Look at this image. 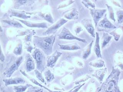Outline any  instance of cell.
Here are the masks:
<instances>
[{
    "mask_svg": "<svg viewBox=\"0 0 123 92\" xmlns=\"http://www.w3.org/2000/svg\"><path fill=\"white\" fill-rule=\"evenodd\" d=\"M82 2L87 8L89 9L90 7L92 9H95V4L90 0H82Z\"/></svg>",
    "mask_w": 123,
    "mask_h": 92,
    "instance_id": "28",
    "label": "cell"
},
{
    "mask_svg": "<svg viewBox=\"0 0 123 92\" xmlns=\"http://www.w3.org/2000/svg\"><path fill=\"white\" fill-rule=\"evenodd\" d=\"M25 67L27 71L28 72L32 71L35 69V64L32 58L29 55H28L26 58Z\"/></svg>",
    "mask_w": 123,
    "mask_h": 92,
    "instance_id": "18",
    "label": "cell"
},
{
    "mask_svg": "<svg viewBox=\"0 0 123 92\" xmlns=\"http://www.w3.org/2000/svg\"><path fill=\"white\" fill-rule=\"evenodd\" d=\"M81 22L92 36L93 38H95L96 34H95V30L92 24V19L90 18L84 19L82 20Z\"/></svg>",
    "mask_w": 123,
    "mask_h": 92,
    "instance_id": "10",
    "label": "cell"
},
{
    "mask_svg": "<svg viewBox=\"0 0 123 92\" xmlns=\"http://www.w3.org/2000/svg\"><path fill=\"white\" fill-rule=\"evenodd\" d=\"M75 1H73V0H68L67 2H65V3H63V4H62L61 6H59V7L58 8H62L64 7L70 5L71 4H72L74 3Z\"/></svg>",
    "mask_w": 123,
    "mask_h": 92,
    "instance_id": "32",
    "label": "cell"
},
{
    "mask_svg": "<svg viewBox=\"0 0 123 92\" xmlns=\"http://www.w3.org/2000/svg\"><path fill=\"white\" fill-rule=\"evenodd\" d=\"M22 45L19 44L18 46L16 47L13 51V53L17 55H20L22 53Z\"/></svg>",
    "mask_w": 123,
    "mask_h": 92,
    "instance_id": "29",
    "label": "cell"
},
{
    "mask_svg": "<svg viewBox=\"0 0 123 92\" xmlns=\"http://www.w3.org/2000/svg\"><path fill=\"white\" fill-rule=\"evenodd\" d=\"M117 27L113 25L112 23L108 19L107 17V14H106L104 16L103 19L99 21L97 24V30L98 31H108L109 30L111 29H116Z\"/></svg>",
    "mask_w": 123,
    "mask_h": 92,
    "instance_id": "4",
    "label": "cell"
},
{
    "mask_svg": "<svg viewBox=\"0 0 123 92\" xmlns=\"http://www.w3.org/2000/svg\"><path fill=\"white\" fill-rule=\"evenodd\" d=\"M107 69L106 67L103 68L97 69L92 76L93 77H95L96 79L99 81L100 83H102L103 81L104 77H105V75L107 73Z\"/></svg>",
    "mask_w": 123,
    "mask_h": 92,
    "instance_id": "12",
    "label": "cell"
},
{
    "mask_svg": "<svg viewBox=\"0 0 123 92\" xmlns=\"http://www.w3.org/2000/svg\"><path fill=\"white\" fill-rule=\"evenodd\" d=\"M62 53L58 51H56L52 55L47 58V66L52 68L55 66L57 60L61 56Z\"/></svg>",
    "mask_w": 123,
    "mask_h": 92,
    "instance_id": "9",
    "label": "cell"
},
{
    "mask_svg": "<svg viewBox=\"0 0 123 92\" xmlns=\"http://www.w3.org/2000/svg\"><path fill=\"white\" fill-rule=\"evenodd\" d=\"M32 56L36 60L37 69L42 72L45 69V58L43 53L38 49H36Z\"/></svg>",
    "mask_w": 123,
    "mask_h": 92,
    "instance_id": "3",
    "label": "cell"
},
{
    "mask_svg": "<svg viewBox=\"0 0 123 92\" xmlns=\"http://www.w3.org/2000/svg\"><path fill=\"white\" fill-rule=\"evenodd\" d=\"M89 65L90 66L95 68H103L105 67V62L104 60L101 59L91 62L89 63Z\"/></svg>",
    "mask_w": 123,
    "mask_h": 92,
    "instance_id": "21",
    "label": "cell"
},
{
    "mask_svg": "<svg viewBox=\"0 0 123 92\" xmlns=\"http://www.w3.org/2000/svg\"><path fill=\"white\" fill-rule=\"evenodd\" d=\"M45 79L47 82H50L55 79V77L54 76V74L51 73V72L48 70L46 71L45 73Z\"/></svg>",
    "mask_w": 123,
    "mask_h": 92,
    "instance_id": "27",
    "label": "cell"
},
{
    "mask_svg": "<svg viewBox=\"0 0 123 92\" xmlns=\"http://www.w3.org/2000/svg\"><path fill=\"white\" fill-rule=\"evenodd\" d=\"M30 85H18L13 87V89L15 92H24L27 89L31 86Z\"/></svg>",
    "mask_w": 123,
    "mask_h": 92,
    "instance_id": "22",
    "label": "cell"
},
{
    "mask_svg": "<svg viewBox=\"0 0 123 92\" xmlns=\"http://www.w3.org/2000/svg\"><path fill=\"white\" fill-rule=\"evenodd\" d=\"M112 36L110 35L107 33H104L101 39V48H105L106 46L109 43Z\"/></svg>",
    "mask_w": 123,
    "mask_h": 92,
    "instance_id": "17",
    "label": "cell"
},
{
    "mask_svg": "<svg viewBox=\"0 0 123 92\" xmlns=\"http://www.w3.org/2000/svg\"><path fill=\"white\" fill-rule=\"evenodd\" d=\"M19 21H21L23 24L29 27H41V28H47V25L45 23H34L30 22L29 21H25V20H18Z\"/></svg>",
    "mask_w": 123,
    "mask_h": 92,
    "instance_id": "16",
    "label": "cell"
},
{
    "mask_svg": "<svg viewBox=\"0 0 123 92\" xmlns=\"http://www.w3.org/2000/svg\"><path fill=\"white\" fill-rule=\"evenodd\" d=\"M3 22L6 24H7L10 26L15 27H17V28L23 27L22 25L17 21L5 20H3Z\"/></svg>",
    "mask_w": 123,
    "mask_h": 92,
    "instance_id": "23",
    "label": "cell"
},
{
    "mask_svg": "<svg viewBox=\"0 0 123 92\" xmlns=\"http://www.w3.org/2000/svg\"><path fill=\"white\" fill-rule=\"evenodd\" d=\"M123 32V26H120L118 28L115 29L113 31L110 33V34L113 36L116 41H118L120 36Z\"/></svg>",
    "mask_w": 123,
    "mask_h": 92,
    "instance_id": "19",
    "label": "cell"
},
{
    "mask_svg": "<svg viewBox=\"0 0 123 92\" xmlns=\"http://www.w3.org/2000/svg\"><path fill=\"white\" fill-rule=\"evenodd\" d=\"M120 74L119 69L112 67L111 74L96 92H121L118 85Z\"/></svg>",
    "mask_w": 123,
    "mask_h": 92,
    "instance_id": "1",
    "label": "cell"
},
{
    "mask_svg": "<svg viewBox=\"0 0 123 92\" xmlns=\"http://www.w3.org/2000/svg\"><path fill=\"white\" fill-rule=\"evenodd\" d=\"M117 18V22L118 24L123 22V10H118L116 13Z\"/></svg>",
    "mask_w": 123,
    "mask_h": 92,
    "instance_id": "26",
    "label": "cell"
},
{
    "mask_svg": "<svg viewBox=\"0 0 123 92\" xmlns=\"http://www.w3.org/2000/svg\"><path fill=\"white\" fill-rule=\"evenodd\" d=\"M106 6H107L108 10L109 11V17L110 18L115 22L116 20L115 18L113 8L111 6H109L108 4H106Z\"/></svg>",
    "mask_w": 123,
    "mask_h": 92,
    "instance_id": "25",
    "label": "cell"
},
{
    "mask_svg": "<svg viewBox=\"0 0 123 92\" xmlns=\"http://www.w3.org/2000/svg\"><path fill=\"white\" fill-rule=\"evenodd\" d=\"M90 14L91 15L95 24V28H97V24L99 20L104 16V13L107 11L106 9H92L89 8Z\"/></svg>",
    "mask_w": 123,
    "mask_h": 92,
    "instance_id": "6",
    "label": "cell"
},
{
    "mask_svg": "<svg viewBox=\"0 0 123 92\" xmlns=\"http://www.w3.org/2000/svg\"><path fill=\"white\" fill-rule=\"evenodd\" d=\"M93 42V40H92L89 44H88L84 49L83 51L82 58L84 59H86L91 53L92 47Z\"/></svg>",
    "mask_w": 123,
    "mask_h": 92,
    "instance_id": "20",
    "label": "cell"
},
{
    "mask_svg": "<svg viewBox=\"0 0 123 92\" xmlns=\"http://www.w3.org/2000/svg\"><path fill=\"white\" fill-rule=\"evenodd\" d=\"M58 36L59 39H61L77 40L84 43L86 42V40L77 38L73 35L68 29L65 27L63 28L61 32L58 35Z\"/></svg>",
    "mask_w": 123,
    "mask_h": 92,
    "instance_id": "5",
    "label": "cell"
},
{
    "mask_svg": "<svg viewBox=\"0 0 123 92\" xmlns=\"http://www.w3.org/2000/svg\"><path fill=\"white\" fill-rule=\"evenodd\" d=\"M11 16H15L17 17H20L23 19H26L27 18L30 17V16H27L24 13L20 12H17L15 11H12L11 12Z\"/></svg>",
    "mask_w": 123,
    "mask_h": 92,
    "instance_id": "24",
    "label": "cell"
},
{
    "mask_svg": "<svg viewBox=\"0 0 123 92\" xmlns=\"http://www.w3.org/2000/svg\"><path fill=\"white\" fill-rule=\"evenodd\" d=\"M4 55L2 54V50H1V55H0V60H1V61L3 62L4 60Z\"/></svg>",
    "mask_w": 123,
    "mask_h": 92,
    "instance_id": "35",
    "label": "cell"
},
{
    "mask_svg": "<svg viewBox=\"0 0 123 92\" xmlns=\"http://www.w3.org/2000/svg\"><path fill=\"white\" fill-rule=\"evenodd\" d=\"M42 91V89L39 87L32 86L29 89L27 92H41Z\"/></svg>",
    "mask_w": 123,
    "mask_h": 92,
    "instance_id": "30",
    "label": "cell"
},
{
    "mask_svg": "<svg viewBox=\"0 0 123 92\" xmlns=\"http://www.w3.org/2000/svg\"><path fill=\"white\" fill-rule=\"evenodd\" d=\"M85 83L83 84H82V85H77V86H76L74 87L73 89H71L69 91H68V92H77V91H79V90L81 88V87L85 85Z\"/></svg>",
    "mask_w": 123,
    "mask_h": 92,
    "instance_id": "33",
    "label": "cell"
},
{
    "mask_svg": "<svg viewBox=\"0 0 123 92\" xmlns=\"http://www.w3.org/2000/svg\"><path fill=\"white\" fill-rule=\"evenodd\" d=\"M95 34H96V40H95L93 50L97 57V58H102L101 50H100V43H99L100 38H99V33L98 32H96Z\"/></svg>",
    "mask_w": 123,
    "mask_h": 92,
    "instance_id": "13",
    "label": "cell"
},
{
    "mask_svg": "<svg viewBox=\"0 0 123 92\" xmlns=\"http://www.w3.org/2000/svg\"><path fill=\"white\" fill-rule=\"evenodd\" d=\"M31 81H32V82L33 83H34L35 84H36V85H40V86L41 87H43L44 88H45L46 89H47V90L49 91L50 92H62V91H52L50 90H49V89H48L47 88H46V87H44L42 86V85H40V84L38 83L37 82V81H36L35 80V79H31Z\"/></svg>",
    "mask_w": 123,
    "mask_h": 92,
    "instance_id": "34",
    "label": "cell"
},
{
    "mask_svg": "<svg viewBox=\"0 0 123 92\" xmlns=\"http://www.w3.org/2000/svg\"><path fill=\"white\" fill-rule=\"evenodd\" d=\"M23 59L22 57H20L18 58L16 60L13 62V63L12 64L10 67L8 69L7 71L4 72V75L7 78L10 77L12 74L13 73L18 69L19 66L22 62Z\"/></svg>",
    "mask_w": 123,
    "mask_h": 92,
    "instance_id": "8",
    "label": "cell"
},
{
    "mask_svg": "<svg viewBox=\"0 0 123 92\" xmlns=\"http://www.w3.org/2000/svg\"><path fill=\"white\" fill-rule=\"evenodd\" d=\"M60 48L62 50H77L80 49V47L76 43L69 44H59Z\"/></svg>",
    "mask_w": 123,
    "mask_h": 92,
    "instance_id": "15",
    "label": "cell"
},
{
    "mask_svg": "<svg viewBox=\"0 0 123 92\" xmlns=\"http://www.w3.org/2000/svg\"><path fill=\"white\" fill-rule=\"evenodd\" d=\"M35 72L36 73L37 78L38 79L40 80L42 82V83H45V81H44L43 77H42V74L40 73V72L39 71L36 70L35 71Z\"/></svg>",
    "mask_w": 123,
    "mask_h": 92,
    "instance_id": "31",
    "label": "cell"
},
{
    "mask_svg": "<svg viewBox=\"0 0 123 92\" xmlns=\"http://www.w3.org/2000/svg\"><path fill=\"white\" fill-rule=\"evenodd\" d=\"M5 85H17L19 84H24L25 83L24 79L21 78H15L3 80Z\"/></svg>",
    "mask_w": 123,
    "mask_h": 92,
    "instance_id": "14",
    "label": "cell"
},
{
    "mask_svg": "<svg viewBox=\"0 0 123 92\" xmlns=\"http://www.w3.org/2000/svg\"><path fill=\"white\" fill-rule=\"evenodd\" d=\"M62 15L67 19L75 20L79 18V13L76 8H73L63 13Z\"/></svg>",
    "mask_w": 123,
    "mask_h": 92,
    "instance_id": "11",
    "label": "cell"
},
{
    "mask_svg": "<svg viewBox=\"0 0 123 92\" xmlns=\"http://www.w3.org/2000/svg\"><path fill=\"white\" fill-rule=\"evenodd\" d=\"M68 20H65L64 19L62 18L60 19L58 21L55 23V24L52 25L51 27L48 28L47 31L44 32L43 33L44 35H49L52 34H55L57 31L58 29L61 27L62 26L67 22Z\"/></svg>",
    "mask_w": 123,
    "mask_h": 92,
    "instance_id": "7",
    "label": "cell"
},
{
    "mask_svg": "<svg viewBox=\"0 0 123 92\" xmlns=\"http://www.w3.org/2000/svg\"><path fill=\"white\" fill-rule=\"evenodd\" d=\"M55 36L54 35L43 38L35 37L34 41L46 54L49 55L52 53V47L55 42Z\"/></svg>",
    "mask_w": 123,
    "mask_h": 92,
    "instance_id": "2",
    "label": "cell"
}]
</instances>
